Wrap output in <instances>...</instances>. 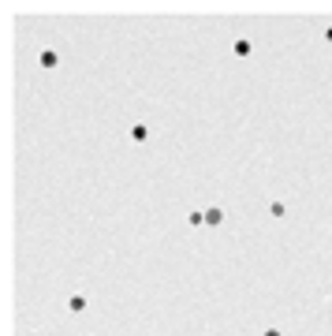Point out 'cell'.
<instances>
[{"label": "cell", "instance_id": "obj_5", "mask_svg": "<svg viewBox=\"0 0 332 336\" xmlns=\"http://www.w3.org/2000/svg\"><path fill=\"white\" fill-rule=\"evenodd\" d=\"M56 64H60V56H56L52 49H45L41 53V67H56Z\"/></svg>", "mask_w": 332, "mask_h": 336}, {"label": "cell", "instance_id": "obj_4", "mask_svg": "<svg viewBox=\"0 0 332 336\" xmlns=\"http://www.w3.org/2000/svg\"><path fill=\"white\" fill-rule=\"evenodd\" d=\"M68 310H71V314H82V310H86V295H71V299H68Z\"/></svg>", "mask_w": 332, "mask_h": 336}, {"label": "cell", "instance_id": "obj_6", "mask_svg": "<svg viewBox=\"0 0 332 336\" xmlns=\"http://www.w3.org/2000/svg\"><path fill=\"white\" fill-rule=\"evenodd\" d=\"M187 224H191V228H202V224H205V213H198V209H194V213H187Z\"/></svg>", "mask_w": 332, "mask_h": 336}, {"label": "cell", "instance_id": "obj_1", "mask_svg": "<svg viewBox=\"0 0 332 336\" xmlns=\"http://www.w3.org/2000/svg\"><path fill=\"white\" fill-rule=\"evenodd\" d=\"M224 220H228V213H224L220 206H209V209H205V224H209V228H220Z\"/></svg>", "mask_w": 332, "mask_h": 336}, {"label": "cell", "instance_id": "obj_3", "mask_svg": "<svg viewBox=\"0 0 332 336\" xmlns=\"http://www.w3.org/2000/svg\"><path fill=\"white\" fill-rule=\"evenodd\" d=\"M131 138H135L138 146H142V142H149V127H146V123H135V127H131Z\"/></svg>", "mask_w": 332, "mask_h": 336}, {"label": "cell", "instance_id": "obj_2", "mask_svg": "<svg viewBox=\"0 0 332 336\" xmlns=\"http://www.w3.org/2000/svg\"><path fill=\"white\" fill-rule=\"evenodd\" d=\"M232 53H235V56H239V60H246V56H250V53H254V41H250V37H239V41H235V45H232Z\"/></svg>", "mask_w": 332, "mask_h": 336}, {"label": "cell", "instance_id": "obj_7", "mask_svg": "<svg viewBox=\"0 0 332 336\" xmlns=\"http://www.w3.org/2000/svg\"><path fill=\"white\" fill-rule=\"evenodd\" d=\"M269 213H272V217H288V202H272Z\"/></svg>", "mask_w": 332, "mask_h": 336}, {"label": "cell", "instance_id": "obj_8", "mask_svg": "<svg viewBox=\"0 0 332 336\" xmlns=\"http://www.w3.org/2000/svg\"><path fill=\"white\" fill-rule=\"evenodd\" d=\"M261 336H284V332H280V329H265Z\"/></svg>", "mask_w": 332, "mask_h": 336}, {"label": "cell", "instance_id": "obj_9", "mask_svg": "<svg viewBox=\"0 0 332 336\" xmlns=\"http://www.w3.org/2000/svg\"><path fill=\"white\" fill-rule=\"evenodd\" d=\"M325 41H328V45H332V26H328V30H325Z\"/></svg>", "mask_w": 332, "mask_h": 336}]
</instances>
